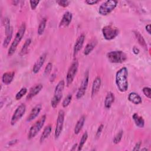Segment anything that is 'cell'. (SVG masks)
<instances>
[{"instance_id":"obj_46","label":"cell","mask_w":151,"mask_h":151,"mask_svg":"<svg viewBox=\"0 0 151 151\" xmlns=\"http://www.w3.org/2000/svg\"><path fill=\"white\" fill-rule=\"evenodd\" d=\"M75 147H78V146H77V143H76V144H74V146H73V148H72L71 150H75Z\"/></svg>"},{"instance_id":"obj_39","label":"cell","mask_w":151,"mask_h":151,"mask_svg":"<svg viewBox=\"0 0 151 151\" xmlns=\"http://www.w3.org/2000/svg\"><path fill=\"white\" fill-rule=\"evenodd\" d=\"M99 2V0H86L85 2L88 5H94Z\"/></svg>"},{"instance_id":"obj_22","label":"cell","mask_w":151,"mask_h":151,"mask_svg":"<svg viewBox=\"0 0 151 151\" xmlns=\"http://www.w3.org/2000/svg\"><path fill=\"white\" fill-rule=\"evenodd\" d=\"M85 120H86V116L84 115H83L78 119V120L77 121V122L75 126L74 129V132L76 134H78L80 133V132L81 131V130L82 129V128L84 126Z\"/></svg>"},{"instance_id":"obj_27","label":"cell","mask_w":151,"mask_h":151,"mask_svg":"<svg viewBox=\"0 0 151 151\" xmlns=\"http://www.w3.org/2000/svg\"><path fill=\"white\" fill-rule=\"evenodd\" d=\"M47 18H43L39 25H38V30H37V33L38 35H42L43 33H44V31L45 30V27H46V24H47Z\"/></svg>"},{"instance_id":"obj_45","label":"cell","mask_w":151,"mask_h":151,"mask_svg":"<svg viewBox=\"0 0 151 151\" xmlns=\"http://www.w3.org/2000/svg\"><path fill=\"white\" fill-rule=\"evenodd\" d=\"M19 2V1H12L13 4H14V5H17Z\"/></svg>"},{"instance_id":"obj_25","label":"cell","mask_w":151,"mask_h":151,"mask_svg":"<svg viewBox=\"0 0 151 151\" xmlns=\"http://www.w3.org/2000/svg\"><path fill=\"white\" fill-rule=\"evenodd\" d=\"M52 130V127L50 124L47 126L44 129V130L41 134V136L40 137V143H42L50 134Z\"/></svg>"},{"instance_id":"obj_41","label":"cell","mask_w":151,"mask_h":151,"mask_svg":"<svg viewBox=\"0 0 151 151\" xmlns=\"http://www.w3.org/2000/svg\"><path fill=\"white\" fill-rule=\"evenodd\" d=\"M132 51L134 54H138L139 53V49L136 47H134L133 48Z\"/></svg>"},{"instance_id":"obj_17","label":"cell","mask_w":151,"mask_h":151,"mask_svg":"<svg viewBox=\"0 0 151 151\" xmlns=\"http://www.w3.org/2000/svg\"><path fill=\"white\" fill-rule=\"evenodd\" d=\"M101 78L99 76L96 77L92 84V88H91V98H93L97 93L99 92L100 86H101Z\"/></svg>"},{"instance_id":"obj_47","label":"cell","mask_w":151,"mask_h":151,"mask_svg":"<svg viewBox=\"0 0 151 151\" xmlns=\"http://www.w3.org/2000/svg\"><path fill=\"white\" fill-rule=\"evenodd\" d=\"M142 150H148V149L146 148H143V149H142Z\"/></svg>"},{"instance_id":"obj_42","label":"cell","mask_w":151,"mask_h":151,"mask_svg":"<svg viewBox=\"0 0 151 151\" xmlns=\"http://www.w3.org/2000/svg\"><path fill=\"white\" fill-rule=\"evenodd\" d=\"M145 28H146V31H147V32L149 34H151V33H150V24H147V25H146Z\"/></svg>"},{"instance_id":"obj_14","label":"cell","mask_w":151,"mask_h":151,"mask_svg":"<svg viewBox=\"0 0 151 151\" xmlns=\"http://www.w3.org/2000/svg\"><path fill=\"white\" fill-rule=\"evenodd\" d=\"M85 40V35L84 34H81L77 39L74 45V48H73V55L75 57L77 53L79 52V51L81 49L84 42Z\"/></svg>"},{"instance_id":"obj_37","label":"cell","mask_w":151,"mask_h":151,"mask_svg":"<svg viewBox=\"0 0 151 151\" xmlns=\"http://www.w3.org/2000/svg\"><path fill=\"white\" fill-rule=\"evenodd\" d=\"M30 6L32 10H35L40 3V1H30Z\"/></svg>"},{"instance_id":"obj_2","label":"cell","mask_w":151,"mask_h":151,"mask_svg":"<svg viewBox=\"0 0 151 151\" xmlns=\"http://www.w3.org/2000/svg\"><path fill=\"white\" fill-rule=\"evenodd\" d=\"M25 30H26V25L25 22H23L18 28L16 33V35L15 36V38L8 49V56H11L15 53L18 44H19V42H21V40L22 39L24 35Z\"/></svg>"},{"instance_id":"obj_10","label":"cell","mask_w":151,"mask_h":151,"mask_svg":"<svg viewBox=\"0 0 151 151\" xmlns=\"http://www.w3.org/2000/svg\"><path fill=\"white\" fill-rule=\"evenodd\" d=\"M88 80H89V73H88V71L87 70L84 73L83 79L81 81L80 86L76 94V98L77 99H80L84 96L88 86Z\"/></svg>"},{"instance_id":"obj_26","label":"cell","mask_w":151,"mask_h":151,"mask_svg":"<svg viewBox=\"0 0 151 151\" xmlns=\"http://www.w3.org/2000/svg\"><path fill=\"white\" fill-rule=\"evenodd\" d=\"M31 38H28L25 40L24 45H22V47L21 48V50H20V52L19 53V55L20 56H23L24 55H25L27 52H28V47L29 46V45L31 44Z\"/></svg>"},{"instance_id":"obj_13","label":"cell","mask_w":151,"mask_h":151,"mask_svg":"<svg viewBox=\"0 0 151 151\" xmlns=\"http://www.w3.org/2000/svg\"><path fill=\"white\" fill-rule=\"evenodd\" d=\"M46 57H47V54L45 52H44V53L42 54L39 57L38 60L36 61V62L34 64L33 68H32V72L34 74H37L39 72V71L40 70V69L41 68L42 66L43 65V64L44 63Z\"/></svg>"},{"instance_id":"obj_18","label":"cell","mask_w":151,"mask_h":151,"mask_svg":"<svg viewBox=\"0 0 151 151\" xmlns=\"http://www.w3.org/2000/svg\"><path fill=\"white\" fill-rule=\"evenodd\" d=\"M14 71H9L4 73L2 77V83L6 85L9 84L12 81L13 78L14 77Z\"/></svg>"},{"instance_id":"obj_33","label":"cell","mask_w":151,"mask_h":151,"mask_svg":"<svg viewBox=\"0 0 151 151\" xmlns=\"http://www.w3.org/2000/svg\"><path fill=\"white\" fill-rule=\"evenodd\" d=\"M71 99H72V95L70 94H68L65 97V98L64 99V100L63 101V103H62L63 107H64V108L67 107L70 104V103H71Z\"/></svg>"},{"instance_id":"obj_23","label":"cell","mask_w":151,"mask_h":151,"mask_svg":"<svg viewBox=\"0 0 151 151\" xmlns=\"http://www.w3.org/2000/svg\"><path fill=\"white\" fill-rule=\"evenodd\" d=\"M134 32V34L139 42V44L146 50H147V44H146V42L143 38V37L141 35V34L137 31H133Z\"/></svg>"},{"instance_id":"obj_11","label":"cell","mask_w":151,"mask_h":151,"mask_svg":"<svg viewBox=\"0 0 151 151\" xmlns=\"http://www.w3.org/2000/svg\"><path fill=\"white\" fill-rule=\"evenodd\" d=\"M26 111V106L24 103L19 104L16 110H15L11 119V124L12 126L14 125L25 114Z\"/></svg>"},{"instance_id":"obj_21","label":"cell","mask_w":151,"mask_h":151,"mask_svg":"<svg viewBox=\"0 0 151 151\" xmlns=\"http://www.w3.org/2000/svg\"><path fill=\"white\" fill-rule=\"evenodd\" d=\"M97 40L96 39H93L91 41H90L89 43H88L84 49V51H83L84 54L85 55H88L90 53H91V52L95 48V47L97 44Z\"/></svg>"},{"instance_id":"obj_1","label":"cell","mask_w":151,"mask_h":151,"mask_svg":"<svg viewBox=\"0 0 151 151\" xmlns=\"http://www.w3.org/2000/svg\"><path fill=\"white\" fill-rule=\"evenodd\" d=\"M128 70L125 67L119 69L116 74V84L118 90L125 92L128 88Z\"/></svg>"},{"instance_id":"obj_19","label":"cell","mask_w":151,"mask_h":151,"mask_svg":"<svg viewBox=\"0 0 151 151\" xmlns=\"http://www.w3.org/2000/svg\"><path fill=\"white\" fill-rule=\"evenodd\" d=\"M128 100L134 104H139L142 101L141 97L135 92H131L129 93Z\"/></svg>"},{"instance_id":"obj_24","label":"cell","mask_w":151,"mask_h":151,"mask_svg":"<svg viewBox=\"0 0 151 151\" xmlns=\"http://www.w3.org/2000/svg\"><path fill=\"white\" fill-rule=\"evenodd\" d=\"M132 118L133 120H134L135 124L140 127V128H142L144 127L145 126V120L143 119L142 117L140 116L137 113H134L132 116Z\"/></svg>"},{"instance_id":"obj_38","label":"cell","mask_w":151,"mask_h":151,"mask_svg":"<svg viewBox=\"0 0 151 151\" xmlns=\"http://www.w3.org/2000/svg\"><path fill=\"white\" fill-rule=\"evenodd\" d=\"M103 127H104V125H103V124H101L99 126V127H98V129H97V130L96 134V138H99V137H100V134H101V132H102V130H103Z\"/></svg>"},{"instance_id":"obj_3","label":"cell","mask_w":151,"mask_h":151,"mask_svg":"<svg viewBox=\"0 0 151 151\" xmlns=\"http://www.w3.org/2000/svg\"><path fill=\"white\" fill-rule=\"evenodd\" d=\"M65 86V82L63 80H60L55 88L54 94L51 101V105L52 108H55L60 102L63 97V92Z\"/></svg>"},{"instance_id":"obj_6","label":"cell","mask_w":151,"mask_h":151,"mask_svg":"<svg viewBox=\"0 0 151 151\" xmlns=\"http://www.w3.org/2000/svg\"><path fill=\"white\" fill-rule=\"evenodd\" d=\"M118 1L116 0H108L104 2L99 7V13L101 15L106 16L113 11L117 5Z\"/></svg>"},{"instance_id":"obj_31","label":"cell","mask_w":151,"mask_h":151,"mask_svg":"<svg viewBox=\"0 0 151 151\" xmlns=\"http://www.w3.org/2000/svg\"><path fill=\"white\" fill-rule=\"evenodd\" d=\"M27 92V89L25 87H22L21 90L16 94L15 95V99L17 100H19L25 94H26Z\"/></svg>"},{"instance_id":"obj_32","label":"cell","mask_w":151,"mask_h":151,"mask_svg":"<svg viewBox=\"0 0 151 151\" xmlns=\"http://www.w3.org/2000/svg\"><path fill=\"white\" fill-rule=\"evenodd\" d=\"M123 134V131L122 130H120V131L115 135V136H114V139H113V143H114V144H118V143L120 142V140H121V139H122V138Z\"/></svg>"},{"instance_id":"obj_29","label":"cell","mask_w":151,"mask_h":151,"mask_svg":"<svg viewBox=\"0 0 151 151\" xmlns=\"http://www.w3.org/2000/svg\"><path fill=\"white\" fill-rule=\"evenodd\" d=\"M3 24H4V26L5 27V35H7L9 31H11L12 27H11L10 25V20L8 17H5L4 18V20H3Z\"/></svg>"},{"instance_id":"obj_9","label":"cell","mask_w":151,"mask_h":151,"mask_svg":"<svg viewBox=\"0 0 151 151\" xmlns=\"http://www.w3.org/2000/svg\"><path fill=\"white\" fill-rule=\"evenodd\" d=\"M64 116H65V113L64 110H60L58 113V116L56 121L55 133H54V137L55 139H58L60 137L63 131L64 121Z\"/></svg>"},{"instance_id":"obj_28","label":"cell","mask_w":151,"mask_h":151,"mask_svg":"<svg viewBox=\"0 0 151 151\" xmlns=\"http://www.w3.org/2000/svg\"><path fill=\"white\" fill-rule=\"evenodd\" d=\"M12 34H13V28L12 27L11 31L7 35H6V37L4 40V42L2 44L4 48H6L9 45V42H11V40L12 37Z\"/></svg>"},{"instance_id":"obj_30","label":"cell","mask_w":151,"mask_h":151,"mask_svg":"<svg viewBox=\"0 0 151 151\" xmlns=\"http://www.w3.org/2000/svg\"><path fill=\"white\" fill-rule=\"evenodd\" d=\"M88 138V133L87 132H85L82 135V137L80 139V143H79V145L78 146V149L77 150H81L84 146V145L85 144L87 139Z\"/></svg>"},{"instance_id":"obj_5","label":"cell","mask_w":151,"mask_h":151,"mask_svg":"<svg viewBox=\"0 0 151 151\" xmlns=\"http://www.w3.org/2000/svg\"><path fill=\"white\" fill-rule=\"evenodd\" d=\"M45 120H46V115L45 114L42 115L38 120H37L33 125L31 126L28 134V139L31 140V139L34 138L38 133V132L42 128L45 123Z\"/></svg>"},{"instance_id":"obj_43","label":"cell","mask_w":151,"mask_h":151,"mask_svg":"<svg viewBox=\"0 0 151 151\" xmlns=\"http://www.w3.org/2000/svg\"><path fill=\"white\" fill-rule=\"evenodd\" d=\"M17 141H18V140H17V139L11 140V141H10V142L8 143V145H13L15 144V143L17 142Z\"/></svg>"},{"instance_id":"obj_16","label":"cell","mask_w":151,"mask_h":151,"mask_svg":"<svg viewBox=\"0 0 151 151\" xmlns=\"http://www.w3.org/2000/svg\"><path fill=\"white\" fill-rule=\"evenodd\" d=\"M41 109L42 105L41 104H38L35 105L30 111V113L27 119V122H31L32 120L35 119L38 116Z\"/></svg>"},{"instance_id":"obj_12","label":"cell","mask_w":151,"mask_h":151,"mask_svg":"<svg viewBox=\"0 0 151 151\" xmlns=\"http://www.w3.org/2000/svg\"><path fill=\"white\" fill-rule=\"evenodd\" d=\"M73 18V14L71 12L69 11L65 12L64 15H63V17L61 18V20L59 24V27L60 28H64L68 27L70 24L71 23Z\"/></svg>"},{"instance_id":"obj_35","label":"cell","mask_w":151,"mask_h":151,"mask_svg":"<svg viewBox=\"0 0 151 151\" xmlns=\"http://www.w3.org/2000/svg\"><path fill=\"white\" fill-rule=\"evenodd\" d=\"M52 68V64L51 63H48L46 65L44 70V75L48 76L51 73Z\"/></svg>"},{"instance_id":"obj_40","label":"cell","mask_w":151,"mask_h":151,"mask_svg":"<svg viewBox=\"0 0 151 151\" xmlns=\"http://www.w3.org/2000/svg\"><path fill=\"white\" fill-rule=\"evenodd\" d=\"M141 144H142V142L141 141H139V142H137L136 143L134 148L133 149V150H140V147Z\"/></svg>"},{"instance_id":"obj_15","label":"cell","mask_w":151,"mask_h":151,"mask_svg":"<svg viewBox=\"0 0 151 151\" xmlns=\"http://www.w3.org/2000/svg\"><path fill=\"white\" fill-rule=\"evenodd\" d=\"M42 88H43V86L41 83L35 84V86L32 87L29 89V91L28 94L27 95L26 99L27 100H30L32 98H33L34 96H35L37 94H38L40 92V91L42 90Z\"/></svg>"},{"instance_id":"obj_44","label":"cell","mask_w":151,"mask_h":151,"mask_svg":"<svg viewBox=\"0 0 151 151\" xmlns=\"http://www.w3.org/2000/svg\"><path fill=\"white\" fill-rule=\"evenodd\" d=\"M55 74H52L51 76V77H50V81H53L54 80V78H55Z\"/></svg>"},{"instance_id":"obj_36","label":"cell","mask_w":151,"mask_h":151,"mask_svg":"<svg viewBox=\"0 0 151 151\" xmlns=\"http://www.w3.org/2000/svg\"><path fill=\"white\" fill-rule=\"evenodd\" d=\"M56 2L60 5L61 6L63 7H67L68 6L69 4H70V1H67V0H60V1H56Z\"/></svg>"},{"instance_id":"obj_4","label":"cell","mask_w":151,"mask_h":151,"mask_svg":"<svg viewBox=\"0 0 151 151\" xmlns=\"http://www.w3.org/2000/svg\"><path fill=\"white\" fill-rule=\"evenodd\" d=\"M106 57L111 63H122L127 60L126 54L122 51H111L109 52Z\"/></svg>"},{"instance_id":"obj_34","label":"cell","mask_w":151,"mask_h":151,"mask_svg":"<svg viewBox=\"0 0 151 151\" xmlns=\"http://www.w3.org/2000/svg\"><path fill=\"white\" fill-rule=\"evenodd\" d=\"M143 93L145 94V96H146V97H147L148 99H150L151 98V89L150 87H145L143 88L142 89Z\"/></svg>"},{"instance_id":"obj_8","label":"cell","mask_w":151,"mask_h":151,"mask_svg":"<svg viewBox=\"0 0 151 151\" xmlns=\"http://www.w3.org/2000/svg\"><path fill=\"white\" fill-rule=\"evenodd\" d=\"M78 68V62L77 60H74L70 65L66 76L67 86L71 85L77 74Z\"/></svg>"},{"instance_id":"obj_20","label":"cell","mask_w":151,"mask_h":151,"mask_svg":"<svg viewBox=\"0 0 151 151\" xmlns=\"http://www.w3.org/2000/svg\"><path fill=\"white\" fill-rule=\"evenodd\" d=\"M114 99H115V97L114 94L111 92H109L105 97L104 103V107L106 109H110V107L111 106L112 103L114 101Z\"/></svg>"},{"instance_id":"obj_7","label":"cell","mask_w":151,"mask_h":151,"mask_svg":"<svg viewBox=\"0 0 151 151\" xmlns=\"http://www.w3.org/2000/svg\"><path fill=\"white\" fill-rule=\"evenodd\" d=\"M102 34L104 39L106 40H111L119 35V29L112 25H109L104 26L102 28Z\"/></svg>"}]
</instances>
